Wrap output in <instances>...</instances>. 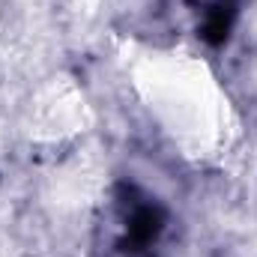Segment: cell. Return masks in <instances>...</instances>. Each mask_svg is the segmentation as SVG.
<instances>
[{"label":"cell","mask_w":257,"mask_h":257,"mask_svg":"<svg viewBox=\"0 0 257 257\" xmlns=\"http://www.w3.org/2000/svg\"><path fill=\"white\" fill-rule=\"evenodd\" d=\"M186 3L194 15L197 36L206 45H224L236 21L239 0H186Z\"/></svg>","instance_id":"obj_2"},{"label":"cell","mask_w":257,"mask_h":257,"mask_svg":"<svg viewBox=\"0 0 257 257\" xmlns=\"http://www.w3.org/2000/svg\"><path fill=\"white\" fill-rule=\"evenodd\" d=\"M120 251L126 254H144L165 230V212L159 203L141 197L135 189H120Z\"/></svg>","instance_id":"obj_1"}]
</instances>
